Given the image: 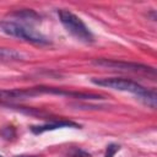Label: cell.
Masks as SVG:
<instances>
[{
    "label": "cell",
    "mask_w": 157,
    "mask_h": 157,
    "mask_svg": "<svg viewBox=\"0 0 157 157\" xmlns=\"http://www.w3.org/2000/svg\"><path fill=\"white\" fill-rule=\"evenodd\" d=\"M23 59V54L9 48H0V60L1 61H11V60H20Z\"/></svg>",
    "instance_id": "obj_7"
},
{
    "label": "cell",
    "mask_w": 157,
    "mask_h": 157,
    "mask_svg": "<svg viewBox=\"0 0 157 157\" xmlns=\"http://www.w3.org/2000/svg\"><path fill=\"white\" fill-rule=\"evenodd\" d=\"M52 93V94H60L66 96V91L61 88L54 87H32V88H13V90H0V102H9V101H22L27 99L38 94Z\"/></svg>",
    "instance_id": "obj_4"
},
{
    "label": "cell",
    "mask_w": 157,
    "mask_h": 157,
    "mask_svg": "<svg viewBox=\"0 0 157 157\" xmlns=\"http://www.w3.org/2000/svg\"><path fill=\"white\" fill-rule=\"evenodd\" d=\"M58 16H59L61 25L74 38H76L77 40L86 43V44H91L94 42V37H93L91 29L74 12L65 10V9H60V10H58Z\"/></svg>",
    "instance_id": "obj_3"
},
{
    "label": "cell",
    "mask_w": 157,
    "mask_h": 157,
    "mask_svg": "<svg viewBox=\"0 0 157 157\" xmlns=\"http://www.w3.org/2000/svg\"><path fill=\"white\" fill-rule=\"evenodd\" d=\"M0 29L10 37H15V38H18V39L33 43V44L45 45L50 43L49 39L42 32L34 29L28 23L17 22L12 20H5L0 22Z\"/></svg>",
    "instance_id": "obj_2"
},
{
    "label": "cell",
    "mask_w": 157,
    "mask_h": 157,
    "mask_svg": "<svg viewBox=\"0 0 157 157\" xmlns=\"http://www.w3.org/2000/svg\"><path fill=\"white\" fill-rule=\"evenodd\" d=\"M92 82L94 85L108 87L112 90L130 92V93L135 94L136 97H139V99L147 107H150L152 109L156 108V101H157L156 91L148 90L132 80L123 78V77H102V78H92Z\"/></svg>",
    "instance_id": "obj_1"
},
{
    "label": "cell",
    "mask_w": 157,
    "mask_h": 157,
    "mask_svg": "<svg viewBox=\"0 0 157 157\" xmlns=\"http://www.w3.org/2000/svg\"><path fill=\"white\" fill-rule=\"evenodd\" d=\"M119 145H114V144H112V145H109V146H107V150H105V155H104V157H113L114 155H115V152H118L119 151Z\"/></svg>",
    "instance_id": "obj_8"
},
{
    "label": "cell",
    "mask_w": 157,
    "mask_h": 157,
    "mask_svg": "<svg viewBox=\"0 0 157 157\" xmlns=\"http://www.w3.org/2000/svg\"><path fill=\"white\" fill-rule=\"evenodd\" d=\"M0 157H4V156H1V155H0Z\"/></svg>",
    "instance_id": "obj_10"
},
{
    "label": "cell",
    "mask_w": 157,
    "mask_h": 157,
    "mask_svg": "<svg viewBox=\"0 0 157 157\" xmlns=\"http://www.w3.org/2000/svg\"><path fill=\"white\" fill-rule=\"evenodd\" d=\"M70 157H91V155L90 153H87V152H85V151H82V150H74L72 151V153H71V156Z\"/></svg>",
    "instance_id": "obj_9"
},
{
    "label": "cell",
    "mask_w": 157,
    "mask_h": 157,
    "mask_svg": "<svg viewBox=\"0 0 157 157\" xmlns=\"http://www.w3.org/2000/svg\"><path fill=\"white\" fill-rule=\"evenodd\" d=\"M96 65L113 69V70H120V71H132V72H145V74H152L155 75V69L136 64V63H126V61H118V60H110V59H97L93 61Z\"/></svg>",
    "instance_id": "obj_5"
},
{
    "label": "cell",
    "mask_w": 157,
    "mask_h": 157,
    "mask_svg": "<svg viewBox=\"0 0 157 157\" xmlns=\"http://www.w3.org/2000/svg\"><path fill=\"white\" fill-rule=\"evenodd\" d=\"M63 128H80L78 124L71 121V120H54L43 125H37V126H32L31 130L33 134H43L45 131H50V130H56V129H63Z\"/></svg>",
    "instance_id": "obj_6"
}]
</instances>
